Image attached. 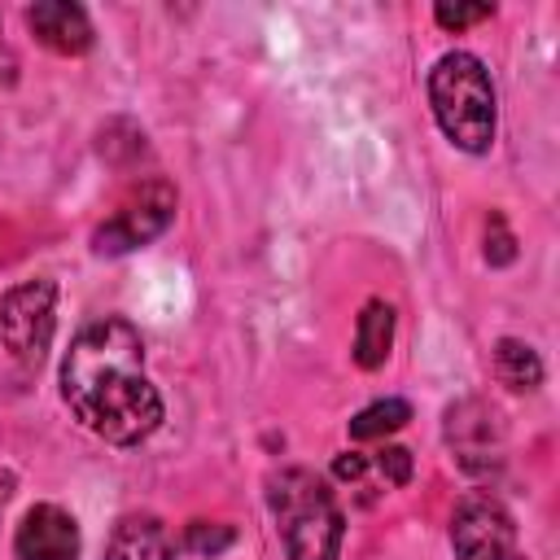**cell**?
<instances>
[{
  "label": "cell",
  "instance_id": "1",
  "mask_svg": "<svg viewBox=\"0 0 560 560\" xmlns=\"http://www.w3.org/2000/svg\"><path fill=\"white\" fill-rule=\"evenodd\" d=\"M61 398L74 420L114 442L136 446L162 424V398L144 376V341L122 315L83 324L61 359Z\"/></svg>",
  "mask_w": 560,
  "mask_h": 560
},
{
  "label": "cell",
  "instance_id": "2",
  "mask_svg": "<svg viewBox=\"0 0 560 560\" xmlns=\"http://www.w3.org/2000/svg\"><path fill=\"white\" fill-rule=\"evenodd\" d=\"M267 508L276 516L289 560H337L346 516L324 477L311 468H280L267 477Z\"/></svg>",
  "mask_w": 560,
  "mask_h": 560
},
{
  "label": "cell",
  "instance_id": "3",
  "mask_svg": "<svg viewBox=\"0 0 560 560\" xmlns=\"http://www.w3.org/2000/svg\"><path fill=\"white\" fill-rule=\"evenodd\" d=\"M429 105L446 140L464 153H486L494 144V83L481 57L455 48L442 52L429 70Z\"/></svg>",
  "mask_w": 560,
  "mask_h": 560
},
{
  "label": "cell",
  "instance_id": "4",
  "mask_svg": "<svg viewBox=\"0 0 560 560\" xmlns=\"http://www.w3.org/2000/svg\"><path fill=\"white\" fill-rule=\"evenodd\" d=\"M57 332V284L48 276L0 293V346L18 363H39Z\"/></svg>",
  "mask_w": 560,
  "mask_h": 560
},
{
  "label": "cell",
  "instance_id": "5",
  "mask_svg": "<svg viewBox=\"0 0 560 560\" xmlns=\"http://www.w3.org/2000/svg\"><path fill=\"white\" fill-rule=\"evenodd\" d=\"M171 219H175V188L166 179H144L92 232V249L96 254H131V249L158 241L171 228Z\"/></svg>",
  "mask_w": 560,
  "mask_h": 560
},
{
  "label": "cell",
  "instance_id": "6",
  "mask_svg": "<svg viewBox=\"0 0 560 560\" xmlns=\"http://www.w3.org/2000/svg\"><path fill=\"white\" fill-rule=\"evenodd\" d=\"M451 547L455 560H525L508 508L490 494L459 499V508L451 512Z\"/></svg>",
  "mask_w": 560,
  "mask_h": 560
},
{
  "label": "cell",
  "instance_id": "7",
  "mask_svg": "<svg viewBox=\"0 0 560 560\" xmlns=\"http://www.w3.org/2000/svg\"><path fill=\"white\" fill-rule=\"evenodd\" d=\"M446 442L455 451V459L468 472H490L503 459V424L499 411L481 398H464L446 411Z\"/></svg>",
  "mask_w": 560,
  "mask_h": 560
},
{
  "label": "cell",
  "instance_id": "8",
  "mask_svg": "<svg viewBox=\"0 0 560 560\" xmlns=\"http://www.w3.org/2000/svg\"><path fill=\"white\" fill-rule=\"evenodd\" d=\"M18 560H79V525L57 503H35L18 534H13Z\"/></svg>",
  "mask_w": 560,
  "mask_h": 560
},
{
  "label": "cell",
  "instance_id": "9",
  "mask_svg": "<svg viewBox=\"0 0 560 560\" xmlns=\"http://www.w3.org/2000/svg\"><path fill=\"white\" fill-rule=\"evenodd\" d=\"M26 26L35 31V39L44 48H52L57 57H83L92 48V22L79 4H66V0H44V4H31L26 9Z\"/></svg>",
  "mask_w": 560,
  "mask_h": 560
},
{
  "label": "cell",
  "instance_id": "10",
  "mask_svg": "<svg viewBox=\"0 0 560 560\" xmlns=\"http://www.w3.org/2000/svg\"><path fill=\"white\" fill-rule=\"evenodd\" d=\"M105 560H175L171 534L158 516H122L109 534Z\"/></svg>",
  "mask_w": 560,
  "mask_h": 560
},
{
  "label": "cell",
  "instance_id": "11",
  "mask_svg": "<svg viewBox=\"0 0 560 560\" xmlns=\"http://www.w3.org/2000/svg\"><path fill=\"white\" fill-rule=\"evenodd\" d=\"M389 346H394V306L372 298L359 311V324H354V363L363 372H372L389 359Z\"/></svg>",
  "mask_w": 560,
  "mask_h": 560
},
{
  "label": "cell",
  "instance_id": "12",
  "mask_svg": "<svg viewBox=\"0 0 560 560\" xmlns=\"http://www.w3.org/2000/svg\"><path fill=\"white\" fill-rule=\"evenodd\" d=\"M494 376H499L508 389L525 394V389H538L542 363H538V354H534L525 341L503 337V341H494Z\"/></svg>",
  "mask_w": 560,
  "mask_h": 560
},
{
  "label": "cell",
  "instance_id": "13",
  "mask_svg": "<svg viewBox=\"0 0 560 560\" xmlns=\"http://www.w3.org/2000/svg\"><path fill=\"white\" fill-rule=\"evenodd\" d=\"M407 420H411V407H407L402 398H376V402H368V407L350 420V438H354V442H372V438L398 433Z\"/></svg>",
  "mask_w": 560,
  "mask_h": 560
},
{
  "label": "cell",
  "instance_id": "14",
  "mask_svg": "<svg viewBox=\"0 0 560 560\" xmlns=\"http://www.w3.org/2000/svg\"><path fill=\"white\" fill-rule=\"evenodd\" d=\"M232 525H210V521H192L188 534H184V547L197 551V556H219L223 547H232Z\"/></svg>",
  "mask_w": 560,
  "mask_h": 560
},
{
  "label": "cell",
  "instance_id": "15",
  "mask_svg": "<svg viewBox=\"0 0 560 560\" xmlns=\"http://www.w3.org/2000/svg\"><path fill=\"white\" fill-rule=\"evenodd\" d=\"M490 13H494V4H438L433 9V22L442 31H468L477 22H490Z\"/></svg>",
  "mask_w": 560,
  "mask_h": 560
},
{
  "label": "cell",
  "instance_id": "16",
  "mask_svg": "<svg viewBox=\"0 0 560 560\" xmlns=\"http://www.w3.org/2000/svg\"><path fill=\"white\" fill-rule=\"evenodd\" d=\"M372 464L381 468V477H385L389 486H407V481H411V455H407L402 446H381Z\"/></svg>",
  "mask_w": 560,
  "mask_h": 560
},
{
  "label": "cell",
  "instance_id": "17",
  "mask_svg": "<svg viewBox=\"0 0 560 560\" xmlns=\"http://www.w3.org/2000/svg\"><path fill=\"white\" fill-rule=\"evenodd\" d=\"M490 223H494V249H486V258H490L494 267H503V262H512V258H516V245H512V236H508V228H503V219H499V214H494Z\"/></svg>",
  "mask_w": 560,
  "mask_h": 560
},
{
  "label": "cell",
  "instance_id": "18",
  "mask_svg": "<svg viewBox=\"0 0 560 560\" xmlns=\"http://www.w3.org/2000/svg\"><path fill=\"white\" fill-rule=\"evenodd\" d=\"M18 83V52L9 48L4 31H0V88H13Z\"/></svg>",
  "mask_w": 560,
  "mask_h": 560
}]
</instances>
